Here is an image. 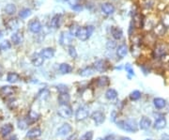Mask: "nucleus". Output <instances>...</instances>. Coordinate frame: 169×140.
<instances>
[{
    "label": "nucleus",
    "mask_w": 169,
    "mask_h": 140,
    "mask_svg": "<svg viewBox=\"0 0 169 140\" xmlns=\"http://www.w3.org/2000/svg\"><path fill=\"white\" fill-rule=\"evenodd\" d=\"M111 34H112V36H113V38H114L115 40L119 41V40L121 39L122 36H123V31H122L121 28H119L118 27H112V28H111Z\"/></svg>",
    "instance_id": "obj_15"
},
{
    "label": "nucleus",
    "mask_w": 169,
    "mask_h": 140,
    "mask_svg": "<svg viewBox=\"0 0 169 140\" xmlns=\"http://www.w3.org/2000/svg\"><path fill=\"white\" fill-rule=\"evenodd\" d=\"M42 135V130L40 128H32L30 129L28 134H27V137H29V138H37L39 136Z\"/></svg>",
    "instance_id": "obj_22"
},
{
    "label": "nucleus",
    "mask_w": 169,
    "mask_h": 140,
    "mask_svg": "<svg viewBox=\"0 0 169 140\" xmlns=\"http://www.w3.org/2000/svg\"><path fill=\"white\" fill-rule=\"evenodd\" d=\"M116 46V42H114V41H108L107 43H106V47H107V49H109V50L115 49Z\"/></svg>",
    "instance_id": "obj_41"
},
{
    "label": "nucleus",
    "mask_w": 169,
    "mask_h": 140,
    "mask_svg": "<svg viewBox=\"0 0 169 140\" xmlns=\"http://www.w3.org/2000/svg\"><path fill=\"white\" fill-rule=\"evenodd\" d=\"M91 119L94 121V123L97 126H99V125H101L103 122H105V115L102 112H101V111H96V112H94L92 114Z\"/></svg>",
    "instance_id": "obj_5"
},
{
    "label": "nucleus",
    "mask_w": 169,
    "mask_h": 140,
    "mask_svg": "<svg viewBox=\"0 0 169 140\" xmlns=\"http://www.w3.org/2000/svg\"><path fill=\"white\" fill-rule=\"evenodd\" d=\"M57 114L62 119H70L72 115V109L68 105H60L57 110Z\"/></svg>",
    "instance_id": "obj_3"
},
{
    "label": "nucleus",
    "mask_w": 169,
    "mask_h": 140,
    "mask_svg": "<svg viewBox=\"0 0 169 140\" xmlns=\"http://www.w3.org/2000/svg\"><path fill=\"white\" fill-rule=\"evenodd\" d=\"M161 140H162V139H161Z\"/></svg>",
    "instance_id": "obj_55"
},
{
    "label": "nucleus",
    "mask_w": 169,
    "mask_h": 140,
    "mask_svg": "<svg viewBox=\"0 0 169 140\" xmlns=\"http://www.w3.org/2000/svg\"><path fill=\"white\" fill-rule=\"evenodd\" d=\"M41 56L44 58V59H51L55 57V50L53 48H43L41 51Z\"/></svg>",
    "instance_id": "obj_11"
},
{
    "label": "nucleus",
    "mask_w": 169,
    "mask_h": 140,
    "mask_svg": "<svg viewBox=\"0 0 169 140\" xmlns=\"http://www.w3.org/2000/svg\"><path fill=\"white\" fill-rule=\"evenodd\" d=\"M11 44L9 41H4L3 42L0 43V51H7L9 49H10Z\"/></svg>",
    "instance_id": "obj_36"
},
{
    "label": "nucleus",
    "mask_w": 169,
    "mask_h": 140,
    "mask_svg": "<svg viewBox=\"0 0 169 140\" xmlns=\"http://www.w3.org/2000/svg\"><path fill=\"white\" fill-rule=\"evenodd\" d=\"M145 140H154V139H151V138H149V139H145Z\"/></svg>",
    "instance_id": "obj_53"
},
{
    "label": "nucleus",
    "mask_w": 169,
    "mask_h": 140,
    "mask_svg": "<svg viewBox=\"0 0 169 140\" xmlns=\"http://www.w3.org/2000/svg\"><path fill=\"white\" fill-rule=\"evenodd\" d=\"M1 74H2V71H1V68H0V76H1Z\"/></svg>",
    "instance_id": "obj_51"
},
{
    "label": "nucleus",
    "mask_w": 169,
    "mask_h": 140,
    "mask_svg": "<svg viewBox=\"0 0 169 140\" xmlns=\"http://www.w3.org/2000/svg\"><path fill=\"white\" fill-rule=\"evenodd\" d=\"M72 9H74V10H77V11H80V10H82V9H83L82 6H81V5H79V4H77V5H75V6L72 7Z\"/></svg>",
    "instance_id": "obj_45"
},
{
    "label": "nucleus",
    "mask_w": 169,
    "mask_h": 140,
    "mask_svg": "<svg viewBox=\"0 0 169 140\" xmlns=\"http://www.w3.org/2000/svg\"><path fill=\"white\" fill-rule=\"evenodd\" d=\"M13 92H14V88L9 86H4L0 88V93L3 96H9L11 94H13Z\"/></svg>",
    "instance_id": "obj_24"
},
{
    "label": "nucleus",
    "mask_w": 169,
    "mask_h": 140,
    "mask_svg": "<svg viewBox=\"0 0 169 140\" xmlns=\"http://www.w3.org/2000/svg\"><path fill=\"white\" fill-rule=\"evenodd\" d=\"M30 14H31V10L29 9H24L20 10V12H19V16L23 19L28 17Z\"/></svg>",
    "instance_id": "obj_35"
},
{
    "label": "nucleus",
    "mask_w": 169,
    "mask_h": 140,
    "mask_svg": "<svg viewBox=\"0 0 169 140\" xmlns=\"http://www.w3.org/2000/svg\"><path fill=\"white\" fill-rule=\"evenodd\" d=\"M57 90H58L59 93H66L69 91V88L66 85H58L57 86Z\"/></svg>",
    "instance_id": "obj_39"
},
{
    "label": "nucleus",
    "mask_w": 169,
    "mask_h": 140,
    "mask_svg": "<svg viewBox=\"0 0 169 140\" xmlns=\"http://www.w3.org/2000/svg\"><path fill=\"white\" fill-rule=\"evenodd\" d=\"M166 29H167V28L163 23H159L154 28V33H155L156 36H163L166 32Z\"/></svg>",
    "instance_id": "obj_20"
},
{
    "label": "nucleus",
    "mask_w": 169,
    "mask_h": 140,
    "mask_svg": "<svg viewBox=\"0 0 169 140\" xmlns=\"http://www.w3.org/2000/svg\"><path fill=\"white\" fill-rule=\"evenodd\" d=\"M101 9L102 11V13H105V15H112L115 12V7L111 3H103L101 7Z\"/></svg>",
    "instance_id": "obj_12"
},
{
    "label": "nucleus",
    "mask_w": 169,
    "mask_h": 140,
    "mask_svg": "<svg viewBox=\"0 0 169 140\" xmlns=\"http://www.w3.org/2000/svg\"><path fill=\"white\" fill-rule=\"evenodd\" d=\"M141 96H142V93L139 90H134L130 94V98H131L132 101H137L141 98Z\"/></svg>",
    "instance_id": "obj_34"
},
{
    "label": "nucleus",
    "mask_w": 169,
    "mask_h": 140,
    "mask_svg": "<svg viewBox=\"0 0 169 140\" xmlns=\"http://www.w3.org/2000/svg\"><path fill=\"white\" fill-rule=\"evenodd\" d=\"M153 105L155 106V108H157V109H163L166 105H167V101L165 99L163 98H154L153 99Z\"/></svg>",
    "instance_id": "obj_13"
},
{
    "label": "nucleus",
    "mask_w": 169,
    "mask_h": 140,
    "mask_svg": "<svg viewBox=\"0 0 169 140\" xmlns=\"http://www.w3.org/2000/svg\"><path fill=\"white\" fill-rule=\"evenodd\" d=\"M72 127L69 123H64L57 129V135L66 136V135H69L72 133Z\"/></svg>",
    "instance_id": "obj_4"
},
{
    "label": "nucleus",
    "mask_w": 169,
    "mask_h": 140,
    "mask_svg": "<svg viewBox=\"0 0 169 140\" xmlns=\"http://www.w3.org/2000/svg\"><path fill=\"white\" fill-rule=\"evenodd\" d=\"M166 52H167V48L164 44H158L155 47V50H154V57L157 58L163 57L165 56Z\"/></svg>",
    "instance_id": "obj_7"
},
{
    "label": "nucleus",
    "mask_w": 169,
    "mask_h": 140,
    "mask_svg": "<svg viewBox=\"0 0 169 140\" xmlns=\"http://www.w3.org/2000/svg\"><path fill=\"white\" fill-rule=\"evenodd\" d=\"M66 1H67V2H68V4H69V5H71L72 7H73V6L77 5V0H66Z\"/></svg>",
    "instance_id": "obj_46"
},
{
    "label": "nucleus",
    "mask_w": 169,
    "mask_h": 140,
    "mask_svg": "<svg viewBox=\"0 0 169 140\" xmlns=\"http://www.w3.org/2000/svg\"><path fill=\"white\" fill-rule=\"evenodd\" d=\"M50 24H51V27L53 28H55V29L56 28H58L59 24H60V15L59 14L55 15L53 18H52Z\"/></svg>",
    "instance_id": "obj_30"
},
{
    "label": "nucleus",
    "mask_w": 169,
    "mask_h": 140,
    "mask_svg": "<svg viewBox=\"0 0 169 140\" xmlns=\"http://www.w3.org/2000/svg\"><path fill=\"white\" fill-rule=\"evenodd\" d=\"M88 115H89V110L85 105L79 106L75 112V118L78 121H82V120H86L88 118Z\"/></svg>",
    "instance_id": "obj_2"
},
{
    "label": "nucleus",
    "mask_w": 169,
    "mask_h": 140,
    "mask_svg": "<svg viewBox=\"0 0 169 140\" xmlns=\"http://www.w3.org/2000/svg\"><path fill=\"white\" fill-rule=\"evenodd\" d=\"M144 5H145L146 8L150 9V8L152 7V5H153V1H152V0H147V2H145Z\"/></svg>",
    "instance_id": "obj_44"
},
{
    "label": "nucleus",
    "mask_w": 169,
    "mask_h": 140,
    "mask_svg": "<svg viewBox=\"0 0 169 140\" xmlns=\"http://www.w3.org/2000/svg\"><path fill=\"white\" fill-rule=\"evenodd\" d=\"M167 125V120L164 117H159L155 120L153 127L156 130H163L164 129Z\"/></svg>",
    "instance_id": "obj_8"
},
{
    "label": "nucleus",
    "mask_w": 169,
    "mask_h": 140,
    "mask_svg": "<svg viewBox=\"0 0 169 140\" xmlns=\"http://www.w3.org/2000/svg\"><path fill=\"white\" fill-rule=\"evenodd\" d=\"M118 127L121 130L129 133H136L139 129V124H137L135 120L129 119L126 120H120L118 122Z\"/></svg>",
    "instance_id": "obj_1"
},
{
    "label": "nucleus",
    "mask_w": 169,
    "mask_h": 140,
    "mask_svg": "<svg viewBox=\"0 0 169 140\" xmlns=\"http://www.w3.org/2000/svg\"><path fill=\"white\" fill-rule=\"evenodd\" d=\"M68 52H69V55L71 56V57H72V58H76L78 57V54H77L76 50H75V48L73 46H70L69 47Z\"/></svg>",
    "instance_id": "obj_40"
},
{
    "label": "nucleus",
    "mask_w": 169,
    "mask_h": 140,
    "mask_svg": "<svg viewBox=\"0 0 169 140\" xmlns=\"http://www.w3.org/2000/svg\"><path fill=\"white\" fill-rule=\"evenodd\" d=\"M71 101V96L68 92L66 93H59L58 95V103L60 105H68Z\"/></svg>",
    "instance_id": "obj_16"
},
{
    "label": "nucleus",
    "mask_w": 169,
    "mask_h": 140,
    "mask_svg": "<svg viewBox=\"0 0 169 140\" xmlns=\"http://www.w3.org/2000/svg\"><path fill=\"white\" fill-rule=\"evenodd\" d=\"M125 70H126V72H127L130 75H134V71L133 67H132L131 65H130V64H126Z\"/></svg>",
    "instance_id": "obj_42"
},
{
    "label": "nucleus",
    "mask_w": 169,
    "mask_h": 140,
    "mask_svg": "<svg viewBox=\"0 0 169 140\" xmlns=\"http://www.w3.org/2000/svg\"><path fill=\"white\" fill-rule=\"evenodd\" d=\"M13 126H12L10 123H7L5 125L2 126V128H1V134L3 137H6L8 136L10 133L13 132Z\"/></svg>",
    "instance_id": "obj_21"
},
{
    "label": "nucleus",
    "mask_w": 169,
    "mask_h": 140,
    "mask_svg": "<svg viewBox=\"0 0 169 140\" xmlns=\"http://www.w3.org/2000/svg\"><path fill=\"white\" fill-rule=\"evenodd\" d=\"M152 125L151 120L149 117H143L139 121V128L141 130H149Z\"/></svg>",
    "instance_id": "obj_10"
},
{
    "label": "nucleus",
    "mask_w": 169,
    "mask_h": 140,
    "mask_svg": "<svg viewBox=\"0 0 169 140\" xmlns=\"http://www.w3.org/2000/svg\"><path fill=\"white\" fill-rule=\"evenodd\" d=\"M76 37L79 39L80 41H86L87 39H89V34H88V30H87V27L86 28H79L77 33H76Z\"/></svg>",
    "instance_id": "obj_9"
},
{
    "label": "nucleus",
    "mask_w": 169,
    "mask_h": 140,
    "mask_svg": "<svg viewBox=\"0 0 169 140\" xmlns=\"http://www.w3.org/2000/svg\"><path fill=\"white\" fill-rule=\"evenodd\" d=\"M116 113L114 111V112L112 113V116H111V118H112V120H113V121H116Z\"/></svg>",
    "instance_id": "obj_48"
},
{
    "label": "nucleus",
    "mask_w": 169,
    "mask_h": 140,
    "mask_svg": "<svg viewBox=\"0 0 169 140\" xmlns=\"http://www.w3.org/2000/svg\"><path fill=\"white\" fill-rule=\"evenodd\" d=\"M49 95V90H46V88H43V90H42L40 92L38 93V98L40 99H46Z\"/></svg>",
    "instance_id": "obj_38"
},
{
    "label": "nucleus",
    "mask_w": 169,
    "mask_h": 140,
    "mask_svg": "<svg viewBox=\"0 0 169 140\" xmlns=\"http://www.w3.org/2000/svg\"><path fill=\"white\" fill-rule=\"evenodd\" d=\"M94 68H95L96 71H98L100 72H105L107 70V65H106L105 61H103V60H97L94 63Z\"/></svg>",
    "instance_id": "obj_17"
},
{
    "label": "nucleus",
    "mask_w": 169,
    "mask_h": 140,
    "mask_svg": "<svg viewBox=\"0 0 169 140\" xmlns=\"http://www.w3.org/2000/svg\"><path fill=\"white\" fill-rule=\"evenodd\" d=\"M59 71L62 74H68L72 71V68L68 63H62L59 66Z\"/></svg>",
    "instance_id": "obj_27"
},
{
    "label": "nucleus",
    "mask_w": 169,
    "mask_h": 140,
    "mask_svg": "<svg viewBox=\"0 0 169 140\" xmlns=\"http://www.w3.org/2000/svg\"><path fill=\"white\" fill-rule=\"evenodd\" d=\"M19 80V74H17L16 72H9L7 75V81L9 83H16Z\"/></svg>",
    "instance_id": "obj_28"
},
{
    "label": "nucleus",
    "mask_w": 169,
    "mask_h": 140,
    "mask_svg": "<svg viewBox=\"0 0 169 140\" xmlns=\"http://www.w3.org/2000/svg\"><path fill=\"white\" fill-rule=\"evenodd\" d=\"M44 62V58L41 56V54H35L32 57V63L35 67H41Z\"/></svg>",
    "instance_id": "obj_19"
},
{
    "label": "nucleus",
    "mask_w": 169,
    "mask_h": 140,
    "mask_svg": "<svg viewBox=\"0 0 169 140\" xmlns=\"http://www.w3.org/2000/svg\"><path fill=\"white\" fill-rule=\"evenodd\" d=\"M40 119V115L36 112V111H33V110H30L29 113H28V120H31V121H36Z\"/></svg>",
    "instance_id": "obj_32"
},
{
    "label": "nucleus",
    "mask_w": 169,
    "mask_h": 140,
    "mask_svg": "<svg viewBox=\"0 0 169 140\" xmlns=\"http://www.w3.org/2000/svg\"><path fill=\"white\" fill-rule=\"evenodd\" d=\"M4 10H5V12H6L7 14L12 15V14H14L15 12H16V7H15V5H13V4H8V5L5 7Z\"/></svg>",
    "instance_id": "obj_31"
},
{
    "label": "nucleus",
    "mask_w": 169,
    "mask_h": 140,
    "mask_svg": "<svg viewBox=\"0 0 169 140\" xmlns=\"http://www.w3.org/2000/svg\"><path fill=\"white\" fill-rule=\"evenodd\" d=\"M9 28H11V29L16 28H17V22H16L14 19L9 20Z\"/></svg>",
    "instance_id": "obj_43"
},
{
    "label": "nucleus",
    "mask_w": 169,
    "mask_h": 140,
    "mask_svg": "<svg viewBox=\"0 0 169 140\" xmlns=\"http://www.w3.org/2000/svg\"><path fill=\"white\" fill-rule=\"evenodd\" d=\"M120 140H132L130 137H127V136H122L121 138H120Z\"/></svg>",
    "instance_id": "obj_49"
},
{
    "label": "nucleus",
    "mask_w": 169,
    "mask_h": 140,
    "mask_svg": "<svg viewBox=\"0 0 169 140\" xmlns=\"http://www.w3.org/2000/svg\"><path fill=\"white\" fill-rule=\"evenodd\" d=\"M92 138H93V132L92 131H89V132L85 133L80 137V140H92Z\"/></svg>",
    "instance_id": "obj_37"
},
{
    "label": "nucleus",
    "mask_w": 169,
    "mask_h": 140,
    "mask_svg": "<svg viewBox=\"0 0 169 140\" xmlns=\"http://www.w3.org/2000/svg\"><path fill=\"white\" fill-rule=\"evenodd\" d=\"M72 36L70 32H62L59 38V42L62 45H70L72 42Z\"/></svg>",
    "instance_id": "obj_6"
},
{
    "label": "nucleus",
    "mask_w": 169,
    "mask_h": 140,
    "mask_svg": "<svg viewBox=\"0 0 169 140\" xmlns=\"http://www.w3.org/2000/svg\"><path fill=\"white\" fill-rule=\"evenodd\" d=\"M110 83L109 81V77H107V76H101V77H99L97 79V86L100 87H105L106 86H108Z\"/></svg>",
    "instance_id": "obj_23"
},
{
    "label": "nucleus",
    "mask_w": 169,
    "mask_h": 140,
    "mask_svg": "<svg viewBox=\"0 0 169 140\" xmlns=\"http://www.w3.org/2000/svg\"><path fill=\"white\" fill-rule=\"evenodd\" d=\"M101 140H109L108 138H103V139H101Z\"/></svg>",
    "instance_id": "obj_52"
},
{
    "label": "nucleus",
    "mask_w": 169,
    "mask_h": 140,
    "mask_svg": "<svg viewBox=\"0 0 169 140\" xmlns=\"http://www.w3.org/2000/svg\"><path fill=\"white\" fill-rule=\"evenodd\" d=\"M28 126V122L27 120H24V119H21L18 120V128L21 129V130H24L27 129Z\"/></svg>",
    "instance_id": "obj_33"
},
{
    "label": "nucleus",
    "mask_w": 169,
    "mask_h": 140,
    "mask_svg": "<svg viewBox=\"0 0 169 140\" xmlns=\"http://www.w3.org/2000/svg\"><path fill=\"white\" fill-rule=\"evenodd\" d=\"M105 98L109 101H113L118 98V92L114 88H109L105 92Z\"/></svg>",
    "instance_id": "obj_25"
},
{
    "label": "nucleus",
    "mask_w": 169,
    "mask_h": 140,
    "mask_svg": "<svg viewBox=\"0 0 169 140\" xmlns=\"http://www.w3.org/2000/svg\"><path fill=\"white\" fill-rule=\"evenodd\" d=\"M9 140H17V137L15 135H13V136H11Z\"/></svg>",
    "instance_id": "obj_50"
},
{
    "label": "nucleus",
    "mask_w": 169,
    "mask_h": 140,
    "mask_svg": "<svg viewBox=\"0 0 169 140\" xmlns=\"http://www.w3.org/2000/svg\"><path fill=\"white\" fill-rule=\"evenodd\" d=\"M1 36H2V33H1V31H0V38H1Z\"/></svg>",
    "instance_id": "obj_54"
},
{
    "label": "nucleus",
    "mask_w": 169,
    "mask_h": 140,
    "mask_svg": "<svg viewBox=\"0 0 169 140\" xmlns=\"http://www.w3.org/2000/svg\"><path fill=\"white\" fill-rule=\"evenodd\" d=\"M162 140H169V134H162Z\"/></svg>",
    "instance_id": "obj_47"
},
{
    "label": "nucleus",
    "mask_w": 169,
    "mask_h": 140,
    "mask_svg": "<svg viewBox=\"0 0 169 140\" xmlns=\"http://www.w3.org/2000/svg\"><path fill=\"white\" fill-rule=\"evenodd\" d=\"M28 28H29V30L32 32V33H39V32H41L42 27V24L39 22V21H32L29 25H28Z\"/></svg>",
    "instance_id": "obj_14"
},
{
    "label": "nucleus",
    "mask_w": 169,
    "mask_h": 140,
    "mask_svg": "<svg viewBox=\"0 0 169 140\" xmlns=\"http://www.w3.org/2000/svg\"><path fill=\"white\" fill-rule=\"evenodd\" d=\"M128 54V46L126 44H121L116 49V56L119 58H123Z\"/></svg>",
    "instance_id": "obj_18"
},
{
    "label": "nucleus",
    "mask_w": 169,
    "mask_h": 140,
    "mask_svg": "<svg viewBox=\"0 0 169 140\" xmlns=\"http://www.w3.org/2000/svg\"><path fill=\"white\" fill-rule=\"evenodd\" d=\"M11 41L14 44L16 45H19L23 42L24 41V38H23V35L20 34V33H13L11 36Z\"/></svg>",
    "instance_id": "obj_26"
},
{
    "label": "nucleus",
    "mask_w": 169,
    "mask_h": 140,
    "mask_svg": "<svg viewBox=\"0 0 169 140\" xmlns=\"http://www.w3.org/2000/svg\"><path fill=\"white\" fill-rule=\"evenodd\" d=\"M94 73V70L90 67H86V68H84L82 70L79 71V74L83 77H87V76H90Z\"/></svg>",
    "instance_id": "obj_29"
}]
</instances>
